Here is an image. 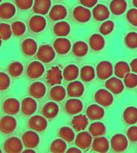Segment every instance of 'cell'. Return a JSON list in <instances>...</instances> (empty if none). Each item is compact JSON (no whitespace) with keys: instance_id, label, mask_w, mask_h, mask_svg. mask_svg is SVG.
Wrapping results in <instances>:
<instances>
[{"instance_id":"28","label":"cell","mask_w":137,"mask_h":153,"mask_svg":"<svg viewBox=\"0 0 137 153\" xmlns=\"http://www.w3.org/2000/svg\"><path fill=\"white\" fill-rule=\"evenodd\" d=\"M22 51L27 56H32L37 52V44L34 39L27 38L22 43Z\"/></svg>"},{"instance_id":"9","label":"cell","mask_w":137,"mask_h":153,"mask_svg":"<svg viewBox=\"0 0 137 153\" xmlns=\"http://www.w3.org/2000/svg\"><path fill=\"white\" fill-rule=\"evenodd\" d=\"M45 69L41 61H34L30 63L27 68V75L31 79H36L41 77L44 73Z\"/></svg>"},{"instance_id":"40","label":"cell","mask_w":137,"mask_h":153,"mask_svg":"<svg viewBox=\"0 0 137 153\" xmlns=\"http://www.w3.org/2000/svg\"><path fill=\"white\" fill-rule=\"evenodd\" d=\"M66 143L63 139H55L50 145V152L53 153H63L66 152Z\"/></svg>"},{"instance_id":"44","label":"cell","mask_w":137,"mask_h":153,"mask_svg":"<svg viewBox=\"0 0 137 153\" xmlns=\"http://www.w3.org/2000/svg\"><path fill=\"white\" fill-rule=\"evenodd\" d=\"M124 85L127 88L132 89L137 86V74L129 73L124 77Z\"/></svg>"},{"instance_id":"1","label":"cell","mask_w":137,"mask_h":153,"mask_svg":"<svg viewBox=\"0 0 137 153\" xmlns=\"http://www.w3.org/2000/svg\"><path fill=\"white\" fill-rule=\"evenodd\" d=\"M37 58L42 63L48 64L52 62L55 58V49H53L49 45H42L37 52Z\"/></svg>"},{"instance_id":"12","label":"cell","mask_w":137,"mask_h":153,"mask_svg":"<svg viewBox=\"0 0 137 153\" xmlns=\"http://www.w3.org/2000/svg\"><path fill=\"white\" fill-rule=\"evenodd\" d=\"M92 136L89 132L81 131L78 133L75 137V144L79 149L86 150L89 148L92 143Z\"/></svg>"},{"instance_id":"11","label":"cell","mask_w":137,"mask_h":153,"mask_svg":"<svg viewBox=\"0 0 137 153\" xmlns=\"http://www.w3.org/2000/svg\"><path fill=\"white\" fill-rule=\"evenodd\" d=\"M46 26V20L43 16L36 15L32 16L28 22V27L30 30L34 33L43 31Z\"/></svg>"},{"instance_id":"57","label":"cell","mask_w":137,"mask_h":153,"mask_svg":"<svg viewBox=\"0 0 137 153\" xmlns=\"http://www.w3.org/2000/svg\"><path fill=\"white\" fill-rule=\"evenodd\" d=\"M0 1H1V0H0Z\"/></svg>"},{"instance_id":"34","label":"cell","mask_w":137,"mask_h":153,"mask_svg":"<svg viewBox=\"0 0 137 153\" xmlns=\"http://www.w3.org/2000/svg\"><path fill=\"white\" fill-rule=\"evenodd\" d=\"M66 94V90L60 85H56L53 87L49 92L50 98L55 102L63 101L65 99Z\"/></svg>"},{"instance_id":"27","label":"cell","mask_w":137,"mask_h":153,"mask_svg":"<svg viewBox=\"0 0 137 153\" xmlns=\"http://www.w3.org/2000/svg\"><path fill=\"white\" fill-rule=\"evenodd\" d=\"M92 15L95 20L104 21L110 16V11L105 5L102 4H97L93 8Z\"/></svg>"},{"instance_id":"49","label":"cell","mask_w":137,"mask_h":153,"mask_svg":"<svg viewBox=\"0 0 137 153\" xmlns=\"http://www.w3.org/2000/svg\"><path fill=\"white\" fill-rule=\"evenodd\" d=\"M127 20L130 25L137 27V8H131L127 12Z\"/></svg>"},{"instance_id":"52","label":"cell","mask_w":137,"mask_h":153,"mask_svg":"<svg viewBox=\"0 0 137 153\" xmlns=\"http://www.w3.org/2000/svg\"><path fill=\"white\" fill-rule=\"evenodd\" d=\"M98 0H80V3L86 7H92L96 4Z\"/></svg>"},{"instance_id":"55","label":"cell","mask_w":137,"mask_h":153,"mask_svg":"<svg viewBox=\"0 0 137 153\" xmlns=\"http://www.w3.org/2000/svg\"><path fill=\"white\" fill-rule=\"evenodd\" d=\"M23 152H25V153H28V152L34 153V152H35V151L33 150V149H31V148H28V149H25V150H24Z\"/></svg>"},{"instance_id":"2","label":"cell","mask_w":137,"mask_h":153,"mask_svg":"<svg viewBox=\"0 0 137 153\" xmlns=\"http://www.w3.org/2000/svg\"><path fill=\"white\" fill-rule=\"evenodd\" d=\"M111 149L115 152H124L128 146V138L122 134H116L110 140Z\"/></svg>"},{"instance_id":"26","label":"cell","mask_w":137,"mask_h":153,"mask_svg":"<svg viewBox=\"0 0 137 153\" xmlns=\"http://www.w3.org/2000/svg\"><path fill=\"white\" fill-rule=\"evenodd\" d=\"M87 116L83 114H76L71 120V126L73 129L77 131L84 130L88 126Z\"/></svg>"},{"instance_id":"31","label":"cell","mask_w":137,"mask_h":153,"mask_svg":"<svg viewBox=\"0 0 137 153\" xmlns=\"http://www.w3.org/2000/svg\"><path fill=\"white\" fill-rule=\"evenodd\" d=\"M110 11L113 14L119 16L123 14L127 9V2L125 0H112L110 4Z\"/></svg>"},{"instance_id":"38","label":"cell","mask_w":137,"mask_h":153,"mask_svg":"<svg viewBox=\"0 0 137 153\" xmlns=\"http://www.w3.org/2000/svg\"><path fill=\"white\" fill-rule=\"evenodd\" d=\"M89 47L88 45L83 41H77L72 46V52L76 57H83L87 54Z\"/></svg>"},{"instance_id":"29","label":"cell","mask_w":137,"mask_h":153,"mask_svg":"<svg viewBox=\"0 0 137 153\" xmlns=\"http://www.w3.org/2000/svg\"><path fill=\"white\" fill-rule=\"evenodd\" d=\"M123 120L127 125H134L137 123V108L130 106L123 112Z\"/></svg>"},{"instance_id":"4","label":"cell","mask_w":137,"mask_h":153,"mask_svg":"<svg viewBox=\"0 0 137 153\" xmlns=\"http://www.w3.org/2000/svg\"><path fill=\"white\" fill-rule=\"evenodd\" d=\"M47 120L44 116L34 115L29 119L28 123V127L37 132H43L47 128Z\"/></svg>"},{"instance_id":"56","label":"cell","mask_w":137,"mask_h":153,"mask_svg":"<svg viewBox=\"0 0 137 153\" xmlns=\"http://www.w3.org/2000/svg\"><path fill=\"white\" fill-rule=\"evenodd\" d=\"M133 4L135 6V7L137 8V0H133Z\"/></svg>"},{"instance_id":"18","label":"cell","mask_w":137,"mask_h":153,"mask_svg":"<svg viewBox=\"0 0 137 153\" xmlns=\"http://www.w3.org/2000/svg\"><path fill=\"white\" fill-rule=\"evenodd\" d=\"M54 49L59 55H66L71 49V43L68 39L60 37L56 39L54 42Z\"/></svg>"},{"instance_id":"22","label":"cell","mask_w":137,"mask_h":153,"mask_svg":"<svg viewBox=\"0 0 137 153\" xmlns=\"http://www.w3.org/2000/svg\"><path fill=\"white\" fill-rule=\"evenodd\" d=\"M59 112V106L55 102H49L43 105L42 114L46 119L52 120L55 118Z\"/></svg>"},{"instance_id":"53","label":"cell","mask_w":137,"mask_h":153,"mask_svg":"<svg viewBox=\"0 0 137 153\" xmlns=\"http://www.w3.org/2000/svg\"><path fill=\"white\" fill-rule=\"evenodd\" d=\"M130 67L131 70L134 73H136L137 74V58H135V59H133L131 61L130 64Z\"/></svg>"},{"instance_id":"10","label":"cell","mask_w":137,"mask_h":153,"mask_svg":"<svg viewBox=\"0 0 137 153\" xmlns=\"http://www.w3.org/2000/svg\"><path fill=\"white\" fill-rule=\"evenodd\" d=\"M22 140L25 147L34 149L40 143V137L37 132L34 131V130L27 131L22 134Z\"/></svg>"},{"instance_id":"35","label":"cell","mask_w":137,"mask_h":153,"mask_svg":"<svg viewBox=\"0 0 137 153\" xmlns=\"http://www.w3.org/2000/svg\"><path fill=\"white\" fill-rule=\"evenodd\" d=\"M53 31L55 35L64 37L69 34L70 26L68 22H65V21H60V22H57L54 25Z\"/></svg>"},{"instance_id":"21","label":"cell","mask_w":137,"mask_h":153,"mask_svg":"<svg viewBox=\"0 0 137 153\" xmlns=\"http://www.w3.org/2000/svg\"><path fill=\"white\" fill-rule=\"evenodd\" d=\"M92 148L94 152L105 153L108 152L110 143L106 137H97L92 141Z\"/></svg>"},{"instance_id":"42","label":"cell","mask_w":137,"mask_h":153,"mask_svg":"<svg viewBox=\"0 0 137 153\" xmlns=\"http://www.w3.org/2000/svg\"><path fill=\"white\" fill-rule=\"evenodd\" d=\"M7 70L12 77H19L23 72V65L19 61H14L8 66Z\"/></svg>"},{"instance_id":"46","label":"cell","mask_w":137,"mask_h":153,"mask_svg":"<svg viewBox=\"0 0 137 153\" xmlns=\"http://www.w3.org/2000/svg\"><path fill=\"white\" fill-rule=\"evenodd\" d=\"M114 29V22L111 20L104 21L99 27V31L103 35H108Z\"/></svg>"},{"instance_id":"16","label":"cell","mask_w":137,"mask_h":153,"mask_svg":"<svg viewBox=\"0 0 137 153\" xmlns=\"http://www.w3.org/2000/svg\"><path fill=\"white\" fill-rule=\"evenodd\" d=\"M105 87L108 91L114 94H120L124 91V84L119 78H109L105 82Z\"/></svg>"},{"instance_id":"3","label":"cell","mask_w":137,"mask_h":153,"mask_svg":"<svg viewBox=\"0 0 137 153\" xmlns=\"http://www.w3.org/2000/svg\"><path fill=\"white\" fill-rule=\"evenodd\" d=\"M95 101L103 107H109L113 102V97L108 90L100 89L95 92L94 95Z\"/></svg>"},{"instance_id":"30","label":"cell","mask_w":137,"mask_h":153,"mask_svg":"<svg viewBox=\"0 0 137 153\" xmlns=\"http://www.w3.org/2000/svg\"><path fill=\"white\" fill-rule=\"evenodd\" d=\"M89 44L91 49L94 51H101L105 46V40L104 37L99 34H94L89 40Z\"/></svg>"},{"instance_id":"13","label":"cell","mask_w":137,"mask_h":153,"mask_svg":"<svg viewBox=\"0 0 137 153\" xmlns=\"http://www.w3.org/2000/svg\"><path fill=\"white\" fill-rule=\"evenodd\" d=\"M3 111L8 115H16L21 108L20 103L16 99L8 98L4 102L2 106Z\"/></svg>"},{"instance_id":"19","label":"cell","mask_w":137,"mask_h":153,"mask_svg":"<svg viewBox=\"0 0 137 153\" xmlns=\"http://www.w3.org/2000/svg\"><path fill=\"white\" fill-rule=\"evenodd\" d=\"M86 116L88 119L91 120H101L104 117V110L100 105L92 104L87 108L86 111Z\"/></svg>"},{"instance_id":"23","label":"cell","mask_w":137,"mask_h":153,"mask_svg":"<svg viewBox=\"0 0 137 153\" xmlns=\"http://www.w3.org/2000/svg\"><path fill=\"white\" fill-rule=\"evenodd\" d=\"M29 94L34 99H41L46 93V88L42 82H37L31 84L28 89Z\"/></svg>"},{"instance_id":"7","label":"cell","mask_w":137,"mask_h":153,"mask_svg":"<svg viewBox=\"0 0 137 153\" xmlns=\"http://www.w3.org/2000/svg\"><path fill=\"white\" fill-rule=\"evenodd\" d=\"M17 123L14 117L10 115L2 117L0 120V129L3 134H11L16 129Z\"/></svg>"},{"instance_id":"17","label":"cell","mask_w":137,"mask_h":153,"mask_svg":"<svg viewBox=\"0 0 137 153\" xmlns=\"http://www.w3.org/2000/svg\"><path fill=\"white\" fill-rule=\"evenodd\" d=\"M37 104L34 99L31 97H26L22 101L21 111L25 116H31L37 111Z\"/></svg>"},{"instance_id":"33","label":"cell","mask_w":137,"mask_h":153,"mask_svg":"<svg viewBox=\"0 0 137 153\" xmlns=\"http://www.w3.org/2000/svg\"><path fill=\"white\" fill-rule=\"evenodd\" d=\"M79 70L77 66L74 64H70V65L66 66L64 68L63 72V79L68 82H72L74 79H76L78 76Z\"/></svg>"},{"instance_id":"51","label":"cell","mask_w":137,"mask_h":153,"mask_svg":"<svg viewBox=\"0 0 137 153\" xmlns=\"http://www.w3.org/2000/svg\"><path fill=\"white\" fill-rule=\"evenodd\" d=\"M127 137L131 142L137 141V126H132L127 130Z\"/></svg>"},{"instance_id":"54","label":"cell","mask_w":137,"mask_h":153,"mask_svg":"<svg viewBox=\"0 0 137 153\" xmlns=\"http://www.w3.org/2000/svg\"><path fill=\"white\" fill-rule=\"evenodd\" d=\"M67 153H80L81 151H80V149L76 147H71L68 149L66 150Z\"/></svg>"},{"instance_id":"14","label":"cell","mask_w":137,"mask_h":153,"mask_svg":"<svg viewBox=\"0 0 137 153\" xmlns=\"http://www.w3.org/2000/svg\"><path fill=\"white\" fill-rule=\"evenodd\" d=\"M64 108L68 114L76 115L80 113L83 110V103L80 100L76 98L70 99L66 102Z\"/></svg>"},{"instance_id":"41","label":"cell","mask_w":137,"mask_h":153,"mask_svg":"<svg viewBox=\"0 0 137 153\" xmlns=\"http://www.w3.org/2000/svg\"><path fill=\"white\" fill-rule=\"evenodd\" d=\"M58 134L61 138L63 139L65 141L68 142V143L72 142L75 138V134H74L73 129H71V128L68 126L61 127L60 128Z\"/></svg>"},{"instance_id":"15","label":"cell","mask_w":137,"mask_h":153,"mask_svg":"<svg viewBox=\"0 0 137 153\" xmlns=\"http://www.w3.org/2000/svg\"><path fill=\"white\" fill-rule=\"evenodd\" d=\"M73 17L80 23L88 22L91 18V12L84 6H77L73 10Z\"/></svg>"},{"instance_id":"24","label":"cell","mask_w":137,"mask_h":153,"mask_svg":"<svg viewBox=\"0 0 137 153\" xmlns=\"http://www.w3.org/2000/svg\"><path fill=\"white\" fill-rule=\"evenodd\" d=\"M51 5V0H34L33 10L37 14L45 15L50 11Z\"/></svg>"},{"instance_id":"8","label":"cell","mask_w":137,"mask_h":153,"mask_svg":"<svg viewBox=\"0 0 137 153\" xmlns=\"http://www.w3.org/2000/svg\"><path fill=\"white\" fill-rule=\"evenodd\" d=\"M113 65L110 62L107 61H101L97 65L96 67V74L97 76L101 80L108 79L111 77L113 74Z\"/></svg>"},{"instance_id":"6","label":"cell","mask_w":137,"mask_h":153,"mask_svg":"<svg viewBox=\"0 0 137 153\" xmlns=\"http://www.w3.org/2000/svg\"><path fill=\"white\" fill-rule=\"evenodd\" d=\"M21 140L17 137H11L5 140L4 143V152L7 153L21 152L23 148V145Z\"/></svg>"},{"instance_id":"32","label":"cell","mask_w":137,"mask_h":153,"mask_svg":"<svg viewBox=\"0 0 137 153\" xmlns=\"http://www.w3.org/2000/svg\"><path fill=\"white\" fill-rule=\"evenodd\" d=\"M16 13V7L10 2H4L0 6V17L3 19H7L13 17Z\"/></svg>"},{"instance_id":"37","label":"cell","mask_w":137,"mask_h":153,"mask_svg":"<svg viewBox=\"0 0 137 153\" xmlns=\"http://www.w3.org/2000/svg\"><path fill=\"white\" fill-rule=\"evenodd\" d=\"M89 132L92 137H101L106 134V127L101 122H95L89 126Z\"/></svg>"},{"instance_id":"47","label":"cell","mask_w":137,"mask_h":153,"mask_svg":"<svg viewBox=\"0 0 137 153\" xmlns=\"http://www.w3.org/2000/svg\"><path fill=\"white\" fill-rule=\"evenodd\" d=\"M11 28L14 35L21 36L25 33V30H26V26L24 22H21V21H16L12 23Z\"/></svg>"},{"instance_id":"43","label":"cell","mask_w":137,"mask_h":153,"mask_svg":"<svg viewBox=\"0 0 137 153\" xmlns=\"http://www.w3.org/2000/svg\"><path fill=\"white\" fill-rule=\"evenodd\" d=\"M124 43L129 49H137V33L131 31L127 34L124 37Z\"/></svg>"},{"instance_id":"5","label":"cell","mask_w":137,"mask_h":153,"mask_svg":"<svg viewBox=\"0 0 137 153\" xmlns=\"http://www.w3.org/2000/svg\"><path fill=\"white\" fill-rule=\"evenodd\" d=\"M63 76L62 71L58 67H52V68L49 69L46 73V82L49 85H58L61 84L62 79Z\"/></svg>"},{"instance_id":"45","label":"cell","mask_w":137,"mask_h":153,"mask_svg":"<svg viewBox=\"0 0 137 153\" xmlns=\"http://www.w3.org/2000/svg\"><path fill=\"white\" fill-rule=\"evenodd\" d=\"M12 33H13L12 28L8 24H0V37H1V40H7L10 39Z\"/></svg>"},{"instance_id":"36","label":"cell","mask_w":137,"mask_h":153,"mask_svg":"<svg viewBox=\"0 0 137 153\" xmlns=\"http://www.w3.org/2000/svg\"><path fill=\"white\" fill-rule=\"evenodd\" d=\"M130 71V67L125 61H119L114 67L115 75L119 79H124L125 76Z\"/></svg>"},{"instance_id":"25","label":"cell","mask_w":137,"mask_h":153,"mask_svg":"<svg viewBox=\"0 0 137 153\" xmlns=\"http://www.w3.org/2000/svg\"><path fill=\"white\" fill-rule=\"evenodd\" d=\"M66 8L61 4H56L53 6L49 11V17L53 21H59L63 19L66 16Z\"/></svg>"},{"instance_id":"50","label":"cell","mask_w":137,"mask_h":153,"mask_svg":"<svg viewBox=\"0 0 137 153\" xmlns=\"http://www.w3.org/2000/svg\"><path fill=\"white\" fill-rule=\"evenodd\" d=\"M34 0H15L16 5L18 8L22 10H26L31 8L33 5Z\"/></svg>"},{"instance_id":"20","label":"cell","mask_w":137,"mask_h":153,"mask_svg":"<svg viewBox=\"0 0 137 153\" xmlns=\"http://www.w3.org/2000/svg\"><path fill=\"white\" fill-rule=\"evenodd\" d=\"M67 94L72 98H77L83 95L84 92V86L78 81H74L69 83L67 86Z\"/></svg>"},{"instance_id":"48","label":"cell","mask_w":137,"mask_h":153,"mask_svg":"<svg viewBox=\"0 0 137 153\" xmlns=\"http://www.w3.org/2000/svg\"><path fill=\"white\" fill-rule=\"evenodd\" d=\"M10 77L5 73H0V90L1 91H6L10 87Z\"/></svg>"},{"instance_id":"39","label":"cell","mask_w":137,"mask_h":153,"mask_svg":"<svg viewBox=\"0 0 137 153\" xmlns=\"http://www.w3.org/2000/svg\"><path fill=\"white\" fill-rule=\"evenodd\" d=\"M95 72L92 67L89 65L83 66L80 70V76L82 81L85 82H89L95 78Z\"/></svg>"}]
</instances>
